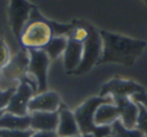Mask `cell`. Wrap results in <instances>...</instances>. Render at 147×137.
I'll list each match as a JSON object with an SVG mask.
<instances>
[{"mask_svg": "<svg viewBox=\"0 0 147 137\" xmlns=\"http://www.w3.org/2000/svg\"><path fill=\"white\" fill-rule=\"evenodd\" d=\"M133 101H135L136 103L141 104L145 109L147 110V92L146 91H142L140 93H136L131 97Z\"/></svg>", "mask_w": 147, "mask_h": 137, "instance_id": "7402d4cb", "label": "cell"}, {"mask_svg": "<svg viewBox=\"0 0 147 137\" xmlns=\"http://www.w3.org/2000/svg\"><path fill=\"white\" fill-rule=\"evenodd\" d=\"M113 102L119 109V114H120L119 120L121 121V123L126 128H135L139 113L138 104L130 97H116L113 98Z\"/></svg>", "mask_w": 147, "mask_h": 137, "instance_id": "8fae6325", "label": "cell"}, {"mask_svg": "<svg viewBox=\"0 0 147 137\" xmlns=\"http://www.w3.org/2000/svg\"><path fill=\"white\" fill-rule=\"evenodd\" d=\"M0 37H1V34H0Z\"/></svg>", "mask_w": 147, "mask_h": 137, "instance_id": "484cf974", "label": "cell"}, {"mask_svg": "<svg viewBox=\"0 0 147 137\" xmlns=\"http://www.w3.org/2000/svg\"><path fill=\"white\" fill-rule=\"evenodd\" d=\"M113 137H145L144 134L137 128H126L120 120L116 121L111 126Z\"/></svg>", "mask_w": 147, "mask_h": 137, "instance_id": "ac0fdd59", "label": "cell"}, {"mask_svg": "<svg viewBox=\"0 0 147 137\" xmlns=\"http://www.w3.org/2000/svg\"><path fill=\"white\" fill-rule=\"evenodd\" d=\"M30 115V129L32 131L55 132L59 124L57 112H32Z\"/></svg>", "mask_w": 147, "mask_h": 137, "instance_id": "5bb4252c", "label": "cell"}, {"mask_svg": "<svg viewBox=\"0 0 147 137\" xmlns=\"http://www.w3.org/2000/svg\"><path fill=\"white\" fill-rule=\"evenodd\" d=\"M105 103H113L112 97L96 96L85 101L75 110L74 114L78 122L81 134H92L94 137H111V126H96L94 116L97 108Z\"/></svg>", "mask_w": 147, "mask_h": 137, "instance_id": "3957f363", "label": "cell"}, {"mask_svg": "<svg viewBox=\"0 0 147 137\" xmlns=\"http://www.w3.org/2000/svg\"><path fill=\"white\" fill-rule=\"evenodd\" d=\"M103 41L102 55L98 65L116 63L133 65L146 47V41L124 36L107 30H100Z\"/></svg>", "mask_w": 147, "mask_h": 137, "instance_id": "6da1fadb", "label": "cell"}, {"mask_svg": "<svg viewBox=\"0 0 147 137\" xmlns=\"http://www.w3.org/2000/svg\"><path fill=\"white\" fill-rule=\"evenodd\" d=\"M10 57L11 53L8 47V45L5 41V39L1 36L0 37V71L2 70V67H4L7 65Z\"/></svg>", "mask_w": 147, "mask_h": 137, "instance_id": "ffe728a7", "label": "cell"}, {"mask_svg": "<svg viewBox=\"0 0 147 137\" xmlns=\"http://www.w3.org/2000/svg\"><path fill=\"white\" fill-rule=\"evenodd\" d=\"M71 137H94L92 134H80L78 136H71Z\"/></svg>", "mask_w": 147, "mask_h": 137, "instance_id": "cb8c5ba5", "label": "cell"}, {"mask_svg": "<svg viewBox=\"0 0 147 137\" xmlns=\"http://www.w3.org/2000/svg\"><path fill=\"white\" fill-rule=\"evenodd\" d=\"M35 94H37L36 83L27 75L26 78L17 85L3 112L11 113L17 116H26L29 114L28 104Z\"/></svg>", "mask_w": 147, "mask_h": 137, "instance_id": "5b68a950", "label": "cell"}, {"mask_svg": "<svg viewBox=\"0 0 147 137\" xmlns=\"http://www.w3.org/2000/svg\"><path fill=\"white\" fill-rule=\"evenodd\" d=\"M120 119L119 109L114 102L105 103L97 108L94 116L96 126H112Z\"/></svg>", "mask_w": 147, "mask_h": 137, "instance_id": "9a60e30c", "label": "cell"}, {"mask_svg": "<svg viewBox=\"0 0 147 137\" xmlns=\"http://www.w3.org/2000/svg\"><path fill=\"white\" fill-rule=\"evenodd\" d=\"M29 55L26 49L21 47L11 55L7 65L0 71V90L16 88L28 75Z\"/></svg>", "mask_w": 147, "mask_h": 137, "instance_id": "277c9868", "label": "cell"}, {"mask_svg": "<svg viewBox=\"0 0 147 137\" xmlns=\"http://www.w3.org/2000/svg\"><path fill=\"white\" fill-rule=\"evenodd\" d=\"M35 8L27 0H10L8 7V18L13 34L19 38L23 28L29 20L30 13Z\"/></svg>", "mask_w": 147, "mask_h": 137, "instance_id": "ba28073f", "label": "cell"}, {"mask_svg": "<svg viewBox=\"0 0 147 137\" xmlns=\"http://www.w3.org/2000/svg\"><path fill=\"white\" fill-rule=\"evenodd\" d=\"M84 45L67 37V45L63 53V67L67 74H73L78 69L83 59Z\"/></svg>", "mask_w": 147, "mask_h": 137, "instance_id": "4fadbf2b", "label": "cell"}, {"mask_svg": "<svg viewBox=\"0 0 147 137\" xmlns=\"http://www.w3.org/2000/svg\"><path fill=\"white\" fill-rule=\"evenodd\" d=\"M143 1H144V3H145V4L147 5V0H143Z\"/></svg>", "mask_w": 147, "mask_h": 137, "instance_id": "d4e9b609", "label": "cell"}, {"mask_svg": "<svg viewBox=\"0 0 147 137\" xmlns=\"http://www.w3.org/2000/svg\"><path fill=\"white\" fill-rule=\"evenodd\" d=\"M137 104H138L139 113L135 128L140 130L144 134V136L147 137V110L141 104H139V103H137Z\"/></svg>", "mask_w": 147, "mask_h": 137, "instance_id": "d6986e66", "label": "cell"}, {"mask_svg": "<svg viewBox=\"0 0 147 137\" xmlns=\"http://www.w3.org/2000/svg\"><path fill=\"white\" fill-rule=\"evenodd\" d=\"M145 91L138 83L126 79H112L102 86L99 96L101 97H132L136 93Z\"/></svg>", "mask_w": 147, "mask_h": 137, "instance_id": "9c48e42d", "label": "cell"}, {"mask_svg": "<svg viewBox=\"0 0 147 137\" xmlns=\"http://www.w3.org/2000/svg\"><path fill=\"white\" fill-rule=\"evenodd\" d=\"M31 137H57L55 132H47V131H34Z\"/></svg>", "mask_w": 147, "mask_h": 137, "instance_id": "603a6c76", "label": "cell"}, {"mask_svg": "<svg viewBox=\"0 0 147 137\" xmlns=\"http://www.w3.org/2000/svg\"><path fill=\"white\" fill-rule=\"evenodd\" d=\"M0 129L27 130L30 129V115L17 116L7 112H0Z\"/></svg>", "mask_w": 147, "mask_h": 137, "instance_id": "2e32d148", "label": "cell"}, {"mask_svg": "<svg viewBox=\"0 0 147 137\" xmlns=\"http://www.w3.org/2000/svg\"><path fill=\"white\" fill-rule=\"evenodd\" d=\"M63 106L61 97L55 91L37 93L28 104V112H57Z\"/></svg>", "mask_w": 147, "mask_h": 137, "instance_id": "30bf717a", "label": "cell"}, {"mask_svg": "<svg viewBox=\"0 0 147 137\" xmlns=\"http://www.w3.org/2000/svg\"><path fill=\"white\" fill-rule=\"evenodd\" d=\"M29 55L28 77L35 81L37 93L47 91V72L51 59L43 49H27Z\"/></svg>", "mask_w": 147, "mask_h": 137, "instance_id": "52a82bcc", "label": "cell"}, {"mask_svg": "<svg viewBox=\"0 0 147 137\" xmlns=\"http://www.w3.org/2000/svg\"><path fill=\"white\" fill-rule=\"evenodd\" d=\"M53 34L51 20L45 18L35 7L25 24L18 40L21 47L26 49H42L49 43Z\"/></svg>", "mask_w": 147, "mask_h": 137, "instance_id": "7a4b0ae2", "label": "cell"}, {"mask_svg": "<svg viewBox=\"0 0 147 137\" xmlns=\"http://www.w3.org/2000/svg\"><path fill=\"white\" fill-rule=\"evenodd\" d=\"M111 137H113V136H111Z\"/></svg>", "mask_w": 147, "mask_h": 137, "instance_id": "4316f807", "label": "cell"}, {"mask_svg": "<svg viewBox=\"0 0 147 137\" xmlns=\"http://www.w3.org/2000/svg\"><path fill=\"white\" fill-rule=\"evenodd\" d=\"M55 133L57 137L78 136L81 134L75 114L65 105H63L59 110V124Z\"/></svg>", "mask_w": 147, "mask_h": 137, "instance_id": "7c38bea8", "label": "cell"}, {"mask_svg": "<svg viewBox=\"0 0 147 137\" xmlns=\"http://www.w3.org/2000/svg\"><path fill=\"white\" fill-rule=\"evenodd\" d=\"M34 131L31 129L27 130H8L0 129V137H31Z\"/></svg>", "mask_w": 147, "mask_h": 137, "instance_id": "44dd1931", "label": "cell"}, {"mask_svg": "<svg viewBox=\"0 0 147 137\" xmlns=\"http://www.w3.org/2000/svg\"><path fill=\"white\" fill-rule=\"evenodd\" d=\"M88 29L89 36L83 43L84 51H83L82 61H81L78 69L73 74L83 75L88 73L95 65H98L101 55H102L103 41L100 34V30L95 28L91 24H88Z\"/></svg>", "mask_w": 147, "mask_h": 137, "instance_id": "8992f818", "label": "cell"}, {"mask_svg": "<svg viewBox=\"0 0 147 137\" xmlns=\"http://www.w3.org/2000/svg\"><path fill=\"white\" fill-rule=\"evenodd\" d=\"M67 45V36H53L49 40V43L43 47L49 57L51 59H55L59 55H63Z\"/></svg>", "mask_w": 147, "mask_h": 137, "instance_id": "e0dca14e", "label": "cell"}]
</instances>
